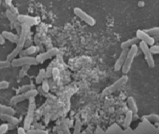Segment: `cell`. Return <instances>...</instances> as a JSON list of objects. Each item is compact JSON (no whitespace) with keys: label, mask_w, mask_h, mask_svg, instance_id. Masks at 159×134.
Listing matches in <instances>:
<instances>
[{"label":"cell","mask_w":159,"mask_h":134,"mask_svg":"<svg viewBox=\"0 0 159 134\" xmlns=\"http://www.w3.org/2000/svg\"><path fill=\"white\" fill-rule=\"evenodd\" d=\"M34 109H35V104L30 103L29 104V106L28 108V112L24 122V128L25 130H28L30 128L31 122L33 119Z\"/></svg>","instance_id":"obj_10"},{"label":"cell","mask_w":159,"mask_h":134,"mask_svg":"<svg viewBox=\"0 0 159 134\" xmlns=\"http://www.w3.org/2000/svg\"><path fill=\"white\" fill-rule=\"evenodd\" d=\"M40 88L44 92H48L49 91V89H50L49 84L48 81L46 79H43V81H42V86Z\"/></svg>","instance_id":"obj_24"},{"label":"cell","mask_w":159,"mask_h":134,"mask_svg":"<svg viewBox=\"0 0 159 134\" xmlns=\"http://www.w3.org/2000/svg\"><path fill=\"white\" fill-rule=\"evenodd\" d=\"M1 114H0V117H1Z\"/></svg>","instance_id":"obj_36"},{"label":"cell","mask_w":159,"mask_h":134,"mask_svg":"<svg viewBox=\"0 0 159 134\" xmlns=\"http://www.w3.org/2000/svg\"><path fill=\"white\" fill-rule=\"evenodd\" d=\"M149 50L152 54H158L159 52V46L158 45H153L149 48Z\"/></svg>","instance_id":"obj_28"},{"label":"cell","mask_w":159,"mask_h":134,"mask_svg":"<svg viewBox=\"0 0 159 134\" xmlns=\"http://www.w3.org/2000/svg\"><path fill=\"white\" fill-rule=\"evenodd\" d=\"M0 119L7 122L8 123L12 125H16L19 123V120L17 118L14 117L13 115H9V114H1Z\"/></svg>","instance_id":"obj_14"},{"label":"cell","mask_w":159,"mask_h":134,"mask_svg":"<svg viewBox=\"0 0 159 134\" xmlns=\"http://www.w3.org/2000/svg\"><path fill=\"white\" fill-rule=\"evenodd\" d=\"M36 51H37V47L35 46L32 45L24 50H22L19 55H20V56H30L32 54H34L36 52Z\"/></svg>","instance_id":"obj_18"},{"label":"cell","mask_w":159,"mask_h":134,"mask_svg":"<svg viewBox=\"0 0 159 134\" xmlns=\"http://www.w3.org/2000/svg\"><path fill=\"white\" fill-rule=\"evenodd\" d=\"M137 52H138V47L137 45H134L129 48L124 63L121 68L122 72L124 74H126L127 73H128L130 70L132 63L134 61L135 57L136 56Z\"/></svg>","instance_id":"obj_1"},{"label":"cell","mask_w":159,"mask_h":134,"mask_svg":"<svg viewBox=\"0 0 159 134\" xmlns=\"http://www.w3.org/2000/svg\"><path fill=\"white\" fill-rule=\"evenodd\" d=\"M0 114H9L14 115L15 110L14 109L8 105H6L2 104H0Z\"/></svg>","instance_id":"obj_17"},{"label":"cell","mask_w":159,"mask_h":134,"mask_svg":"<svg viewBox=\"0 0 159 134\" xmlns=\"http://www.w3.org/2000/svg\"><path fill=\"white\" fill-rule=\"evenodd\" d=\"M6 15L7 17L8 18V19H9L13 24H14L15 23L17 22V16L15 14L14 12H13L12 11H11L10 9L6 10Z\"/></svg>","instance_id":"obj_21"},{"label":"cell","mask_w":159,"mask_h":134,"mask_svg":"<svg viewBox=\"0 0 159 134\" xmlns=\"http://www.w3.org/2000/svg\"><path fill=\"white\" fill-rule=\"evenodd\" d=\"M17 133L18 134H27L25 132V130L22 127H19L17 129Z\"/></svg>","instance_id":"obj_33"},{"label":"cell","mask_w":159,"mask_h":134,"mask_svg":"<svg viewBox=\"0 0 159 134\" xmlns=\"http://www.w3.org/2000/svg\"><path fill=\"white\" fill-rule=\"evenodd\" d=\"M143 31L145 33H147L148 35L153 37H155V36L158 35L159 28L158 27H155L150 28V29H145V30H143Z\"/></svg>","instance_id":"obj_20"},{"label":"cell","mask_w":159,"mask_h":134,"mask_svg":"<svg viewBox=\"0 0 159 134\" xmlns=\"http://www.w3.org/2000/svg\"><path fill=\"white\" fill-rule=\"evenodd\" d=\"M5 42H6L5 38L2 36V34L0 33V45H4L5 43Z\"/></svg>","instance_id":"obj_34"},{"label":"cell","mask_w":159,"mask_h":134,"mask_svg":"<svg viewBox=\"0 0 159 134\" xmlns=\"http://www.w3.org/2000/svg\"><path fill=\"white\" fill-rule=\"evenodd\" d=\"M34 89H35V87L33 84H25V85H24V86H21L19 89L18 92L19 93H22V92H25L26 91H28L29 90Z\"/></svg>","instance_id":"obj_23"},{"label":"cell","mask_w":159,"mask_h":134,"mask_svg":"<svg viewBox=\"0 0 159 134\" xmlns=\"http://www.w3.org/2000/svg\"><path fill=\"white\" fill-rule=\"evenodd\" d=\"M136 37L140 40V42H143L146 43L148 46V45H154L155 41L154 38L150 35H148L147 33H145L142 30H138L136 32Z\"/></svg>","instance_id":"obj_9"},{"label":"cell","mask_w":159,"mask_h":134,"mask_svg":"<svg viewBox=\"0 0 159 134\" xmlns=\"http://www.w3.org/2000/svg\"><path fill=\"white\" fill-rule=\"evenodd\" d=\"M58 53H59L58 48H55V47L52 48L47 50V51L40 53L35 57V59H36L37 61L38 62V63H42V62L47 60V59H49V58L57 55Z\"/></svg>","instance_id":"obj_8"},{"label":"cell","mask_w":159,"mask_h":134,"mask_svg":"<svg viewBox=\"0 0 159 134\" xmlns=\"http://www.w3.org/2000/svg\"><path fill=\"white\" fill-rule=\"evenodd\" d=\"M128 81V77L126 74L122 76L119 79L116 81L110 86H107V87L104 88L102 91V96H107L112 93L114 92L119 88H120L123 85H124Z\"/></svg>","instance_id":"obj_2"},{"label":"cell","mask_w":159,"mask_h":134,"mask_svg":"<svg viewBox=\"0 0 159 134\" xmlns=\"http://www.w3.org/2000/svg\"><path fill=\"white\" fill-rule=\"evenodd\" d=\"M9 130V125L7 123L0 125V134H5Z\"/></svg>","instance_id":"obj_27"},{"label":"cell","mask_w":159,"mask_h":134,"mask_svg":"<svg viewBox=\"0 0 159 134\" xmlns=\"http://www.w3.org/2000/svg\"><path fill=\"white\" fill-rule=\"evenodd\" d=\"M22 50H23V48L16 45V47L13 49V50L7 55L6 57V60L11 62L12 60L16 58V56L20 54V53Z\"/></svg>","instance_id":"obj_16"},{"label":"cell","mask_w":159,"mask_h":134,"mask_svg":"<svg viewBox=\"0 0 159 134\" xmlns=\"http://www.w3.org/2000/svg\"><path fill=\"white\" fill-rule=\"evenodd\" d=\"M17 22L21 24H28L30 26L34 25L37 24V20L35 17L25 15V14H19L17 16Z\"/></svg>","instance_id":"obj_11"},{"label":"cell","mask_w":159,"mask_h":134,"mask_svg":"<svg viewBox=\"0 0 159 134\" xmlns=\"http://www.w3.org/2000/svg\"><path fill=\"white\" fill-rule=\"evenodd\" d=\"M147 118L150 120L155 121V122L158 120V117L157 115H150V116H148Z\"/></svg>","instance_id":"obj_32"},{"label":"cell","mask_w":159,"mask_h":134,"mask_svg":"<svg viewBox=\"0 0 159 134\" xmlns=\"http://www.w3.org/2000/svg\"><path fill=\"white\" fill-rule=\"evenodd\" d=\"M127 104L129 108L130 109L131 112H133L135 113L137 112V107L135 100L132 97L130 96L127 98Z\"/></svg>","instance_id":"obj_19"},{"label":"cell","mask_w":159,"mask_h":134,"mask_svg":"<svg viewBox=\"0 0 159 134\" xmlns=\"http://www.w3.org/2000/svg\"><path fill=\"white\" fill-rule=\"evenodd\" d=\"M27 134H46L45 132L40 130H29L27 132Z\"/></svg>","instance_id":"obj_31"},{"label":"cell","mask_w":159,"mask_h":134,"mask_svg":"<svg viewBox=\"0 0 159 134\" xmlns=\"http://www.w3.org/2000/svg\"><path fill=\"white\" fill-rule=\"evenodd\" d=\"M128 50H129L128 48L122 50L121 53H120L119 57L117 58V59L114 65V69L115 71H119L120 69H121V68L124 63Z\"/></svg>","instance_id":"obj_12"},{"label":"cell","mask_w":159,"mask_h":134,"mask_svg":"<svg viewBox=\"0 0 159 134\" xmlns=\"http://www.w3.org/2000/svg\"><path fill=\"white\" fill-rule=\"evenodd\" d=\"M45 78V69H40L39 72L35 78V83L37 84L42 83Z\"/></svg>","instance_id":"obj_22"},{"label":"cell","mask_w":159,"mask_h":134,"mask_svg":"<svg viewBox=\"0 0 159 134\" xmlns=\"http://www.w3.org/2000/svg\"><path fill=\"white\" fill-rule=\"evenodd\" d=\"M29 67L30 66H24L22 67V69L19 71V78H23L25 75H26Z\"/></svg>","instance_id":"obj_25"},{"label":"cell","mask_w":159,"mask_h":134,"mask_svg":"<svg viewBox=\"0 0 159 134\" xmlns=\"http://www.w3.org/2000/svg\"><path fill=\"white\" fill-rule=\"evenodd\" d=\"M11 66V62L7 60L0 61V69L7 68Z\"/></svg>","instance_id":"obj_26"},{"label":"cell","mask_w":159,"mask_h":134,"mask_svg":"<svg viewBox=\"0 0 159 134\" xmlns=\"http://www.w3.org/2000/svg\"><path fill=\"white\" fill-rule=\"evenodd\" d=\"M139 42H140V40L136 37L131 38H129V39L123 42L122 43H121V44H120V48L122 50L125 49V48H128L129 49L132 46H133L134 45H137V43H139Z\"/></svg>","instance_id":"obj_15"},{"label":"cell","mask_w":159,"mask_h":134,"mask_svg":"<svg viewBox=\"0 0 159 134\" xmlns=\"http://www.w3.org/2000/svg\"><path fill=\"white\" fill-rule=\"evenodd\" d=\"M2 35L5 38V40H8L9 41L17 43L19 40V35L17 34H16L12 32L4 30L2 32Z\"/></svg>","instance_id":"obj_13"},{"label":"cell","mask_w":159,"mask_h":134,"mask_svg":"<svg viewBox=\"0 0 159 134\" xmlns=\"http://www.w3.org/2000/svg\"><path fill=\"white\" fill-rule=\"evenodd\" d=\"M1 3H2V1H0V6H1Z\"/></svg>","instance_id":"obj_35"},{"label":"cell","mask_w":159,"mask_h":134,"mask_svg":"<svg viewBox=\"0 0 159 134\" xmlns=\"http://www.w3.org/2000/svg\"><path fill=\"white\" fill-rule=\"evenodd\" d=\"M30 26L29 25L25 24H21L20 32L19 33V34L18 35L19 40L17 43V46L24 48L25 41L28 37V34L30 32Z\"/></svg>","instance_id":"obj_7"},{"label":"cell","mask_w":159,"mask_h":134,"mask_svg":"<svg viewBox=\"0 0 159 134\" xmlns=\"http://www.w3.org/2000/svg\"><path fill=\"white\" fill-rule=\"evenodd\" d=\"M132 112L129 110L127 112V114H126V117H125V125H129L130 122H131V119H132Z\"/></svg>","instance_id":"obj_29"},{"label":"cell","mask_w":159,"mask_h":134,"mask_svg":"<svg viewBox=\"0 0 159 134\" xmlns=\"http://www.w3.org/2000/svg\"><path fill=\"white\" fill-rule=\"evenodd\" d=\"M9 84L6 81H0V90L6 89L9 87Z\"/></svg>","instance_id":"obj_30"},{"label":"cell","mask_w":159,"mask_h":134,"mask_svg":"<svg viewBox=\"0 0 159 134\" xmlns=\"http://www.w3.org/2000/svg\"><path fill=\"white\" fill-rule=\"evenodd\" d=\"M73 12L74 14L78 17L80 19H81L83 21L86 22L88 25L90 26H93L96 24V20L95 19L87 14L86 12H84L83 10H82L80 7H75L73 9Z\"/></svg>","instance_id":"obj_6"},{"label":"cell","mask_w":159,"mask_h":134,"mask_svg":"<svg viewBox=\"0 0 159 134\" xmlns=\"http://www.w3.org/2000/svg\"><path fill=\"white\" fill-rule=\"evenodd\" d=\"M35 57L30 56H24L16 58L11 61V66L13 67H19L24 66H32L38 65Z\"/></svg>","instance_id":"obj_3"},{"label":"cell","mask_w":159,"mask_h":134,"mask_svg":"<svg viewBox=\"0 0 159 134\" xmlns=\"http://www.w3.org/2000/svg\"><path fill=\"white\" fill-rule=\"evenodd\" d=\"M139 47L144 55L145 60L148 66L150 68H153L155 66V61L153 55L149 50V47L143 42H139Z\"/></svg>","instance_id":"obj_5"},{"label":"cell","mask_w":159,"mask_h":134,"mask_svg":"<svg viewBox=\"0 0 159 134\" xmlns=\"http://www.w3.org/2000/svg\"><path fill=\"white\" fill-rule=\"evenodd\" d=\"M38 94V91L35 89L29 90L25 92L20 93L17 95L12 97L10 100V104L12 105H15L19 102H20L25 99H29L33 98Z\"/></svg>","instance_id":"obj_4"}]
</instances>
